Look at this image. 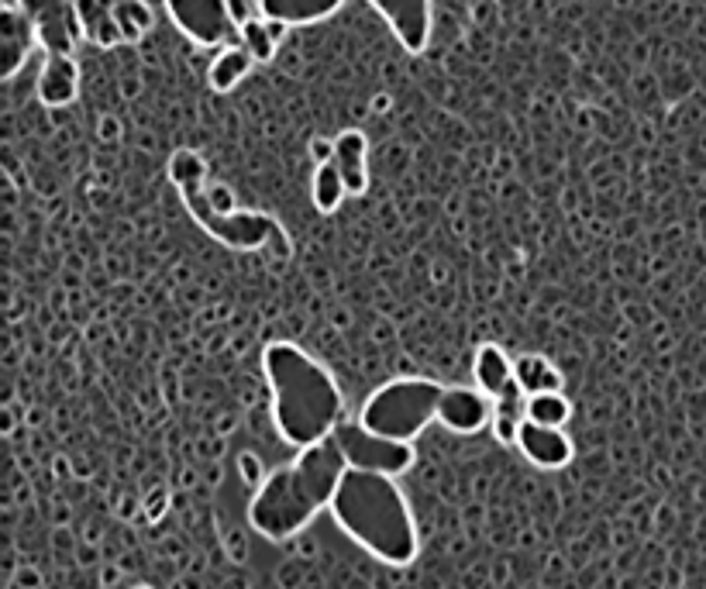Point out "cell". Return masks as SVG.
I'll return each instance as SVG.
<instances>
[{
	"label": "cell",
	"instance_id": "cell-3",
	"mask_svg": "<svg viewBox=\"0 0 706 589\" xmlns=\"http://www.w3.org/2000/svg\"><path fill=\"white\" fill-rule=\"evenodd\" d=\"M331 521L376 562L410 565L421 552L414 510L397 476L348 469L331 500Z\"/></svg>",
	"mask_w": 706,
	"mask_h": 589
},
{
	"label": "cell",
	"instance_id": "cell-6",
	"mask_svg": "<svg viewBox=\"0 0 706 589\" xmlns=\"http://www.w3.org/2000/svg\"><path fill=\"white\" fill-rule=\"evenodd\" d=\"M348 469L383 472V476H403L414 465V445L393 441L386 434L369 431L362 421H341L335 431Z\"/></svg>",
	"mask_w": 706,
	"mask_h": 589
},
{
	"label": "cell",
	"instance_id": "cell-26",
	"mask_svg": "<svg viewBox=\"0 0 706 589\" xmlns=\"http://www.w3.org/2000/svg\"><path fill=\"white\" fill-rule=\"evenodd\" d=\"M238 465H242V479H245L248 486H259L262 479L269 476V472H262L259 455H242V462H238Z\"/></svg>",
	"mask_w": 706,
	"mask_h": 589
},
{
	"label": "cell",
	"instance_id": "cell-22",
	"mask_svg": "<svg viewBox=\"0 0 706 589\" xmlns=\"http://www.w3.org/2000/svg\"><path fill=\"white\" fill-rule=\"evenodd\" d=\"M572 417V400L562 390L552 393H531L527 397V421L548 424V428H565Z\"/></svg>",
	"mask_w": 706,
	"mask_h": 589
},
{
	"label": "cell",
	"instance_id": "cell-15",
	"mask_svg": "<svg viewBox=\"0 0 706 589\" xmlns=\"http://www.w3.org/2000/svg\"><path fill=\"white\" fill-rule=\"evenodd\" d=\"M472 379H476V386L483 393H490V397H503V393L510 390V386L517 383L514 379V362H510V355L503 352L500 345H493V341H486V345L476 348V359H472Z\"/></svg>",
	"mask_w": 706,
	"mask_h": 589
},
{
	"label": "cell",
	"instance_id": "cell-29",
	"mask_svg": "<svg viewBox=\"0 0 706 589\" xmlns=\"http://www.w3.org/2000/svg\"><path fill=\"white\" fill-rule=\"evenodd\" d=\"M135 589H152V586H135Z\"/></svg>",
	"mask_w": 706,
	"mask_h": 589
},
{
	"label": "cell",
	"instance_id": "cell-21",
	"mask_svg": "<svg viewBox=\"0 0 706 589\" xmlns=\"http://www.w3.org/2000/svg\"><path fill=\"white\" fill-rule=\"evenodd\" d=\"M310 197H314V207H317L321 214H335L338 207H341V200L348 197L345 176H341V169L335 166V159H331V162H321V166L314 169Z\"/></svg>",
	"mask_w": 706,
	"mask_h": 589
},
{
	"label": "cell",
	"instance_id": "cell-12",
	"mask_svg": "<svg viewBox=\"0 0 706 589\" xmlns=\"http://www.w3.org/2000/svg\"><path fill=\"white\" fill-rule=\"evenodd\" d=\"M38 100L45 107H66L80 97V66L69 52H49L38 69Z\"/></svg>",
	"mask_w": 706,
	"mask_h": 589
},
{
	"label": "cell",
	"instance_id": "cell-23",
	"mask_svg": "<svg viewBox=\"0 0 706 589\" xmlns=\"http://www.w3.org/2000/svg\"><path fill=\"white\" fill-rule=\"evenodd\" d=\"M114 18H118L124 42H138L142 35H149L155 18L152 7L145 0H114Z\"/></svg>",
	"mask_w": 706,
	"mask_h": 589
},
{
	"label": "cell",
	"instance_id": "cell-14",
	"mask_svg": "<svg viewBox=\"0 0 706 589\" xmlns=\"http://www.w3.org/2000/svg\"><path fill=\"white\" fill-rule=\"evenodd\" d=\"M73 14L87 42L104 45V49L124 42L118 18H114V0H73Z\"/></svg>",
	"mask_w": 706,
	"mask_h": 589
},
{
	"label": "cell",
	"instance_id": "cell-7",
	"mask_svg": "<svg viewBox=\"0 0 706 589\" xmlns=\"http://www.w3.org/2000/svg\"><path fill=\"white\" fill-rule=\"evenodd\" d=\"M162 4H166V14L173 18V25L193 45L221 49V45H231V38L238 35L228 0H162Z\"/></svg>",
	"mask_w": 706,
	"mask_h": 589
},
{
	"label": "cell",
	"instance_id": "cell-27",
	"mask_svg": "<svg viewBox=\"0 0 706 589\" xmlns=\"http://www.w3.org/2000/svg\"><path fill=\"white\" fill-rule=\"evenodd\" d=\"M310 159H314V166H321V162H331L335 159V142L324 135L310 138Z\"/></svg>",
	"mask_w": 706,
	"mask_h": 589
},
{
	"label": "cell",
	"instance_id": "cell-9",
	"mask_svg": "<svg viewBox=\"0 0 706 589\" xmlns=\"http://www.w3.org/2000/svg\"><path fill=\"white\" fill-rule=\"evenodd\" d=\"M369 7L390 25V31L407 52L428 49L434 28L431 0H369Z\"/></svg>",
	"mask_w": 706,
	"mask_h": 589
},
{
	"label": "cell",
	"instance_id": "cell-20",
	"mask_svg": "<svg viewBox=\"0 0 706 589\" xmlns=\"http://www.w3.org/2000/svg\"><path fill=\"white\" fill-rule=\"evenodd\" d=\"M514 379L527 397H531V393H552L565 386L562 369L552 366L545 355H521V359L514 362Z\"/></svg>",
	"mask_w": 706,
	"mask_h": 589
},
{
	"label": "cell",
	"instance_id": "cell-19",
	"mask_svg": "<svg viewBox=\"0 0 706 589\" xmlns=\"http://www.w3.org/2000/svg\"><path fill=\"white\" fill-rule=\"evenodd\" d=\"M524 421H527V393L514 383L507 393H503V397H496V410H493V434H496V441H503V445L514 448Z\"/></svg>",
	"mask_w": 706,
	"mask_h": 589
},
{
	"label": "cell",
	"instance_id": "cell-28",
	"mask_svg": "<svg viewBox=\"0 0 706 589\" xmlns=\"http://www.w3.org/2000/svg\"><path fill=\"white\" fill-rule=\"evenodd\" d=\"M62 4H73V0H25L28 11H42V7H62Z\"/></svg>",
	"mask_w": 706,
	"mask_h": 589
},
{
	"label": "cell",
	"instance_id": "cell-17",
	"mask_svg": "<svg viewBox=\"0 0 706 589\" xmlns=\"http://www.w3.org/2000/svg\"><path fill=\"white\" fill-rule=\"evenodd\" d=\"M252 66H255V59L248 56L245 45H224V49L211 59L207 83H211V90H217V93H231L248 73H252Z\"/></svg>",
	"mask_w": 706,
	"mask_h": 589
},
{
	"label": "cell",
	"instance_id": "cell-13",
	"mask_svg": "<svg viewBox=\"0 0 706 589\" xmlns=\"http://www.w3.org/2000/svg\"><path fill=\"white\" fill-rule=\"evenodd\" d=\"M335 166L345 176V186L352 197L366 193L369 186V142L362 131L348 128L335 138Z\"/></svg>",
	"mask_w": 706,
	"mask_h": 589
},
{
	"label": "cell",
	"instance_id": "cell-11",
	"mask_svg": "<svg viewBox=\"0 0 706 589\" xmlns=\"http://www.w3.org/2000/svg\"><path fill=\"white\" fill-rule=\"evenodd\" d=\"M514 448L534 465V469H545V472L565 469V465L572 462V455H576L572 438L562 428H548V424H534V421L521 424V434H517Z\"/></svg>",
	"mask_w": 706,
	"mask_h": 589
},
{
	"label": "cell",
	"instance_id": "cell-10",
	"mask_svg": "<svg viewBox=\"0 0 706 589\" xmlns=\"http://www.w3.org/2000/svg\"><path fill=\"white\" fill-rule=\"evenodd\" d=\"M38 25L28 7H4L0 11V76L14 80L18 69L25 66L35 52Z\"/></svg>",
	"mask_w": 706,
	"mask_h": 589
},
{
	"label": "cell",
	"instance_id": "cell-18",
	"mask_svg": "<svg viewBox=\"0 0 706 589\" xmlns=\"http://www.w3.org/2000/svg\"><path fill=\"white\" fill-rule=\"evenodd\" d=\"M286 28L290 25H283V21H269V18H262L259 14V18L245 21V25L238 28V45H245L248 56H252L255 62H269L276 56Z\"/></svg>",
	"mask_w": 706,
	"mask_h": 589
},
{
	"label": "cell",
	"instance_id": "cell-8",
	"mask_svg": "<svg viewBox=\"0 0 706 589\" xmlns=\"http://www.w3.org/2000/svg\"><path fill=\"white\" fill-rule=\"evenodd\" d=\"M496 400L479 386H445L438 407V424L452 434H479L493 424Z\"/></svg>",
	"mask_w": 706,
	"mask_h": 589
},
{
	"label": "cell",
	"instance_id": "cell-2",
	"mask_svg": "<svg viewBox=\"0 0 706 589\" xmlns=\"http://www.w3.org/2000/svg\"><path fill=\"white\" fill-rule=\"evenodd\" d=\"M276 434L290 448H310L331 438L345 421V393L310 352L293 341H273L262 352Z\"/></svg>",
	"mask_w": 706,
	"mask_h": 589
},
{
	"label": "cell",
	"instance_id": "cell-24",
	"mask_svg": "<svg viewBox=\"0 0 706 589\" xmlns=\"http://www.w3.org/2000/svg\"><path fill=\"white\" fill-rule=\"evenodd\" d=\"M207 200H211V207H214L217 214H235V211H238L235 193H231L228 186H221V183H211V186H207Z\"/></svg>",
	"mask_w": 706,
	"mask_h": 589
},
{
	"label": "cell",
	"instance_id": "cell-5",
	"mask_svg": "<svg viewBox=\"0 0 706 589\" xmlns=\"http://www.w3.org/2000/svg\"><path fill=\"white\" fill-rule=\"evenodd\" d=\"M441 397H445V386L434 383V379L421 376L390 379V383L376 386L369 393V400L359 410V421L369 431L414 445L428 431V424L438 421Z\"/></svg>",
	"mask_w": 706,
	"mask_h": 589
},
{
	"label": "cell",
	"instance_id": "cell-1",
	"mask_svg": "<svg viewBox=\"0 0 706 589\" xmlns=\"http://www.w3.org/2000/svg\"><path fill=\"white\" fill-rule=\"evenodd\" d=\"M345 472L348 462L335 434L310 448H300L297 459L279 465L255 486V496L248 500L252 531L269 541L297 538L314 524L321 510L331 507Z\"/></svg>",
	"mask_w": 706,
	"mask_h": 589
},
{
	"label": "cell",
	"instance_id": "cell-25",
	"mask_svg": "<svg viewBox=\"0 0 706 589\" xmlns=\"http://www.w3.org/2000/svg\"><path fill=\"white\" fill-rule=\"evenodd\" d=\"M228 11H231V21L242 28L245 21L259 18V0H228Z\"/></svg>",
	"mask_w": 706,
	"mask_h": 589
},
{
	"label": "cell",
	"instance_id": "cell-16",
	"mask_svg": "<svg viewBox=\"0 0 706 589\" xmlns=\"http://www.w3.org/2000/svg\"><path fill=\"white\" fill-rule=\"evenodd\" d=\"M345 0H259V14L269 21H283V25H317V21L331 18L341 11Z\"/></svg>",
	"mask_w": 706,
	"mask_h": 589
},
{
	"label": "cell",
	"instance_id": "cell-4",
	"mask_svg": "<svg viewBox=\"0 0 706 589\" xmlns=\"http://www.w3.org/2000/svg\"><path fill=\"white\" fill-rule=\"evenodd\" d=\"M169 180L180 190L183 207L190 211L193 221L217 238L221 245H228L231 252H259L266 245H276V252L290 255V238L279 228L276 217L262 211H235V214H217L207 200V166L193 149H176L169 155Z\"/></svg>",
	"mask_w": 706,
	"mask_h": 589
}]
</instances>
